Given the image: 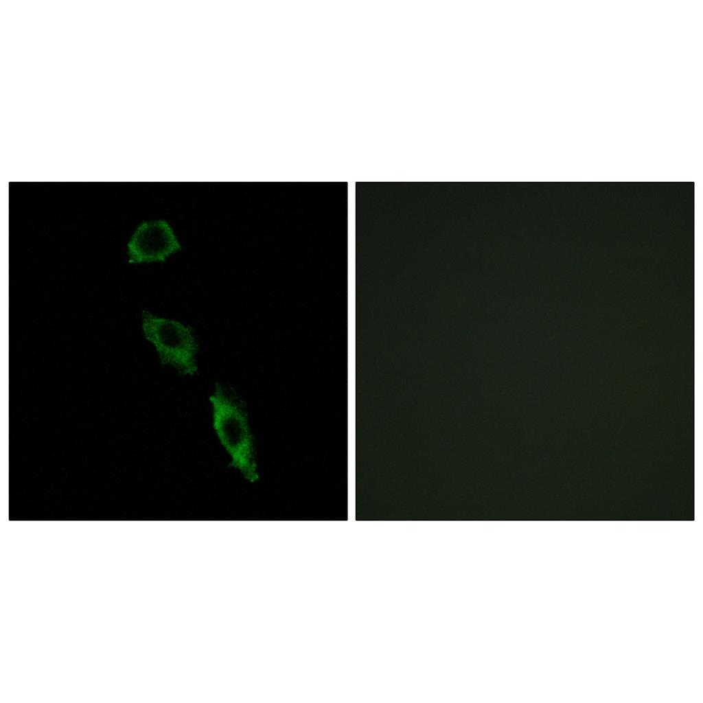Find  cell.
I'll return each mask as SVG.
<instances>
[{"instance_id":"cell-2","label":"cell","mask_w":703,"mask_h":703,"mask_svg":"<svg viewBox=\"0 0 703 703\" xmlns=\"http://www.w3.org/2000/svg\"><path fill=\"white\" fill-rule=\"evenodd\" d=\"M141 329L146 339L155 348L163 365H170L183 375L196 373L198 344L189 326L143 310Z\"/></svg>"},{"instance_id":"cell-1","label":"cell","mask_w":703,"mask_h":703,"mask_svg":"<svg viewBox=\"0 0 703 703\" xmlns=\"http://www.w3.org/2000/svg\"><path fill=\"white\" fill-rule=\"evenodd\" d=\"M213 427L231 465L249 482L259 479L255 446L242 404L220 384L209 396Z\"/></svg>"},{"instance_id":"cell-3","label":"cell","mask_w":703,"mask_h":703,"mask_svg":"<svg viewBox=\"0 0 703 703\" xmlns=\"http://www.w3.org/2000/svg\"><path fill=\"white\" fill-rule=\"evenodd\" d=\"M129 262L165 261L181 247L177 238L165 220L143 222L128 244Z\"/></svg>"}]
</instances>
